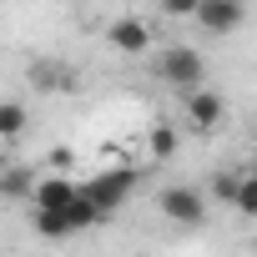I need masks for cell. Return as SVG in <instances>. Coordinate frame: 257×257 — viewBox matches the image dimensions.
Listing matches in <instances>:
<instances>
[{"label": "cell", "instance_id": "cell-7", "mask_svg": "<svg viewBox=\"0 0 257 257\" xmlns=\"http://www.w3.org/2000/svg\"><path fill=\"white\" fill-rule=\"evenodd\" d=\"M81 197V182H71V177H41L36 182V192H31V202H36V212H66L71 202Z\"/></svg>", "mask_w": 257, "mask_h": 257}, {"label": "cell", "instance_id": "cell-13", "mask_svg": "<svg viewBox=\"0 0 257 257\" xmlns=\"http://www.w3.org/2000/svg\"><path fill=\"white\" fill-rule=\"evenodd\" d=\"M237 192H242V177H237V172H217V177H212V197H217V202H232V207H237Z\"/></svg>", "mask_w": 257, "mask_h": 257}, {"label": "cell", "instance_id": "cell-17", "mask_svg": "<svg viewBox=\"0 0 257 257\" xmlns=\"http://www.w3.org/2000/svg\"><path fill=\"white\" fill-rule=\"evenodd\" d=\"M252 152H257V126H252Z\"/></svg>", "mask_w": 257, "mask_h": 257}, {"label": "cell", "instance_id": "cell-12", "mask_svg": "<svg viewBox=\"0 0 257 257\" xmlns=\"http://www.w3.org/2000/svg\"><path fill=\"white\" fill-rule=\"evenodd\" d=\"M36 232L61 242V237H71V222H66V212H36Z\"/></svg>", "mask_w": 257, "mask_h": 257}, {"label": "cell", "instance_id": "cell-11", "mask_svg": "<svg viewBox=\"0 0 257 257\" xmlns=\"http://www.w3.org/2000/svg\"><path fill=\"white\" fill-rule=\"evenodd\" d=\"M0 192H6V197H31V192H36V177H31L26 167H11L6 177H0Z\"/></svg>", "mask_w": 257, "mask_h": 257}, {"label": "cell", "instance_id": "cell-15", "mask_svg": "<svg viewBox=\"0 0 257 257\" xmlns=\"http://www.w3.org/2000/svg\"><path fill=\"white\" fill-rule=\"evenodd\" d=\"M162 11H167L172 21H197V11H202V0H162Z\"/></svg>", "mask_w": 257, "mask_h": 257}, {"label": "cell", "instance_id": "cell-3", "mask_svg": "<svg viewBox=\"0 0 257 257\" xmlns=\"http://www.w3.org/2000/svg\"><path fill=\"white\" fill-rule=\"evenodd\" d=\"M157 207H162V217L177 222V227H202V222H207V197H202V187H162Z\"/></svg>", "mask_w": 257, "mask_h": 257}, {"label": "cell", "instance_id": "cell-1", "mask_svg": "<svg viewBox=\"0 0 257 257\" xmlns=\"http://www.w3.org/2000/svg\"><path fill=\"white\" fill-rule=\"evenodd\" d=\"M132 187H137V172L132 167H106V172H96V177L81 182V197H91L106 217H116V207L132 197Z\"/></svg>", "mask_w": 257, "mask_h": 257}, {"label": "cell", "instance_id": "cell-2", "mask_svg": "<svg viewBox=\"0 0 257 257\" xmlns=\"http://www.w3.org/2000/svg\"><path fill=\"white\" fill-rule=\"evenodd\" d=\"M202 71H207V66H202V51H192V46H172V51L157 56V76H162L167 86H177L182 96L202 86Z\"/></svg>", "mask_w": 257, "mask_h": 257}, {"label": "cell", "instance_id": "cell-10", "mask_svg": "<svg viewBox=\"0 0 257 257\" xmlns=\"http://www.w3.org/2000/svg\"><path fill=\"white\" fill-rule=\"evenodd\" d=\"M177 147H182V137H177V126H152V132H147V157L152 162H172L177 157Z\"/></svg>", "mask_w": 257, "mask_h": 257}, {"label": "cell", "instance_id": "cell-8", "mask_svg": "<svg viewBox=\"0 0 257 257\" xmlns=\"http://www.w3.org/2000/svg\"><path fill=\"white\" fill-rule=\"evenodd\" d=\"M31 86H41V91H76V71H66L56 61H36L31 66Z\"/></svg>", "mask_w": 257, "mask_h": 257}, {"label": "cell", "instance_id": "cell-6", "mask_svg": "<svg viewBox=\"0 0 257 257\" xmlns=\"http://www.w3.org/2000/svg\"><path fill=\"white\" fill-rule=\"evenodd\" d=\"M242 21H247V6H242V0H202V11H197V26H202L207 36H232Z\"/></svg>", "mask_w": 257, "mask_h": 257}, {"label": "cell", "instance_id": "cell-16", "mask_svg": "<svg viewBox=\"0 0 257 257\" xmlns=\"http://www.w3.org/2000/svg\"><path fill=\"white\" fill-rule=\"evenodd\" d=\"M51 167H56V177H71V167H76V152H71V147H56V152H51Z\"/></svg>", "mask_w": 257, "mask_h": 257}, {"label": "cell", "instance_id": "cell-14", "mask_svg": "<svg viewBox=\"0 0 257 257\" xmlns=\"http://www.w3.org/2000/svg\"><path fill=\"white\" fill-rule=\"evenodd\" d=\"M237 212L242 217H257V172L242 177V192H237Z\"/></svg>", "mask_w": 257, "mask_h": 257}, {"label": "cell", "instance_id": "cell-9", "mask_svg": "<svg viewBox=\"0 0 257 257\" xmlns=\"http://www.w3.org/2000/svg\"><path fill=\"white\" fill-rule=\"evenodd\" d=\"M26 126H31V111H26V101H0V142H21L26 137Z\"/></svg>", "mask_w": 257, "mask_h": 257}, {"label": "cell", "instance_id": "cell-4", "mask_svg": "<svg viewBox=\"0 0 257 257\" xmlns=\"http://www.w3.org/2000/svg\"><path fill=\"white\" fill-rule=\"evenodd\" d=\"M106 41H111V51H121V56H147V51H152V26H147L142 16H121V21L106 26Z\"/></svg>", "mask_w": 257, "mask_h": 257}, {"label": "cell", "instance_id": "cell-5", "mask_svg": "<svg viewBox=\"0 0 257 257\" xmlns=\"http://www.w3.org/2000/svg\"><path fill=\"white\" fill-rule=\"evenodd\" d=\"M182 106H187V121L197 126V132H217V126L227 121V101H222L217 91H207V86L187 91V96H182Z\"/></svg>", "mask_w": 257, "mask_h": 257}]
</instances>
